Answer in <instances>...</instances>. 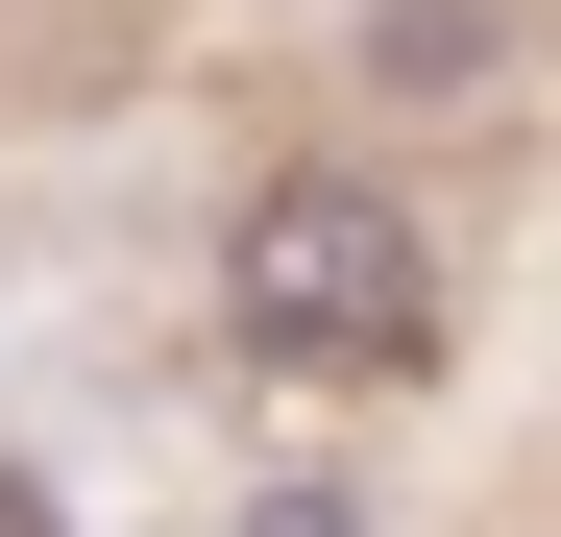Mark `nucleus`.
Here are the masks:
<instances>
[{"instance_id":"obj_1","label":"nucleus","mask_w":561,"mask_h":537,"mask_svg":"<svg viewBox=\"0 0 561 537\" xmlns=\"http://www.w3.org/2000/svg\"><path fill=\"white\" fill-rule=\"evenodd\" d=\"M220 318H244V367L391 391V367H439V244H415L391 171H268L220 220Z\"/></svg>"}]
</instances>
